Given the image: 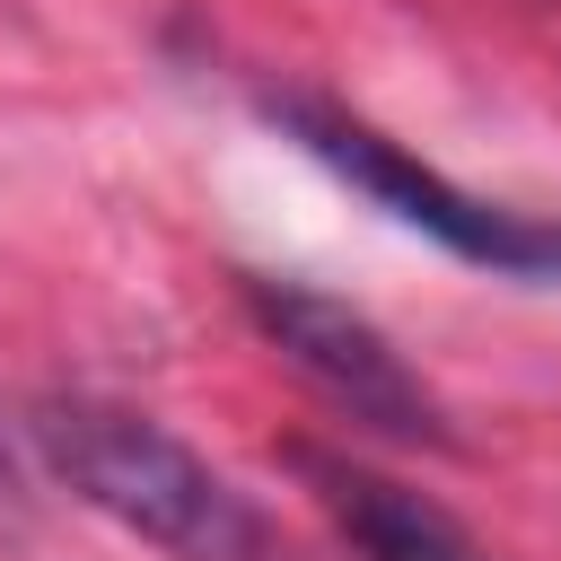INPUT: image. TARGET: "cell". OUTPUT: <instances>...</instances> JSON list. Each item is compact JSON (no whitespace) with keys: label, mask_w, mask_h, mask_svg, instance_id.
<instances>
[{"label":"cell","mask_w":561,"mask_h":561,"mask_svg":"<svg viewBox=\"0 0 561 561\" xmlns=\"http://www.w3.org/2000/svg\"><path fill=\"white\" fill-rule=\"evenodd\" d=\"M26 517H35V500H26V465H18V447L0 438V535H26Z\"/></svg>","instance_id":"obj_5"},{"label":"cell","mask_w":561,"mask_h":561,"mask_svg":"<svg viewBox=\"0 0 561 561\" xmlns=\"http://www.w3.org/2000/svg\"><path fill=\"white\" fill-rule=\"evenodd\" d=\"M289 465H298V482L324 500V517L342 526V543L359 552V561H491L430 491H412V482H394V473H377V465H351V456H333V447H289Z\"/></svg>","instance_id":"obj_4"},{"label":"cell","mask_w":561,"mask_h":561,"mask_svg":"<svg viewBox=\"0 0 561 561\" xmlns=\"http://www.w3.org/2000/svg\"><path fill=\"white\" fill-rule=\"evenodd\" d=\"M245 316L263 324V342L359 430H386L403 447H447V412L438 394L412 377V359L333 289L307 280H245Z\"/></svg>","instance_id":"obj_3"},{"label":"cell","mask_w":561,"mask_h":561,"mask_svg":"<svg viewBox=\"0 0 561 561\" xmlns=\"http://www.w3.org/2000/svg\"><path fill=\"white\" fill-rule=\"evenodd\" d=\"M35 447L96 517L158 543L167 561H289L280 535L263 526V508L210 456H193L167 421L131 412V403L53 394V403H35Z\"/></svg>","instance_id":"obj_1"},{"label":"cell","mask_w":561,"mask_h":561,"mask_svg":"<svg viewBox=\"0 0 561 561\" xmlns=\"http://www.w3.org/2000/svg\"><path fill=\"white\" fill-rule=\"evenodd\" d=\"M272 123L307 158H324L342 184H359L377 210H394L403 228L447 245L456 263H473L491 280H561V219H535V210H508V202H482V193L447 184L403 140H386L377 123H359V114H342L324 96H272Z\"/></svg>","instance_id":"obj_2"}]
</instances>
